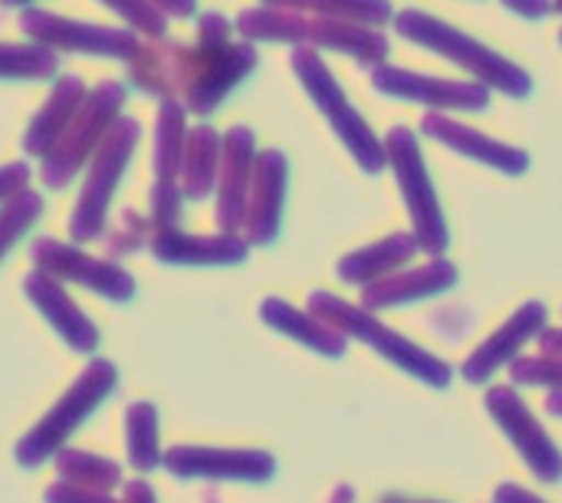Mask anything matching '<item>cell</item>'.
<instances>
[{
  "instance_id": "1",
  "label": "cell",
  "mask_w": 562,
  "mask_h": 503,
  "mask_svg": "<svg viewBox=\"0 0 562 503\" xmlns=\"http://www.w3.org/2000/svg\"><path fill=\"white\" fill-rule=\"evenodd\" d=\"M135 89L151 96H181L188 112L211 115L257 66V49L247 40H234V23L224 13H201L198 43L178 46L151 40L125 63Z\"/></svg>"
},
{
  "instance_id": "2",
  "label": "cell",
  "mask_w": 562,
  "mask_h": 503,
  "mask_svg": "<svg viewBox=\"0 0 562 503\" xmlns=\"http://www.w3.org/2000/svg\"><path fill=\"white\" fill-rule=\"evenodd\" d=\"M392 26L408 43H415L435 56H445L448 63L471 72L477 82H484V86H491L510 99H527L533 92V79L527 69H520L510 56L491 49L487 43H481L477 36L464 33L461 26L441 20V16H431L418 7H408V10H395Z\"/></svg>"
},
{
  "instance_id": "3",
  "label": "cell",
  "mask_w": 562,
  "mask_h": 503,
  "mask_svg": "<svg viewBox=\"0 0 562 503\" xmlns=\"http://www.w3.org/2000/svg\"><path fill=\"white\" fill-rule=\"evenodd\" d=\"M310 313H316L323 323H329L333 329H339L346 339L366 343L372 353H379L382 359H389L392 366H398L412 379H418L425 385H435V389H448L451 385V376L454 372H451L448 362H441L438 356H431L428 349H422L408 336H402L392 326H385L372 310L352 306L342 297H333V293L316 290L310 297Z\"/></svg>"
},
{
  "instance_id": "4",
  "label": "cell",
  "mask_w": 562,
  "mask_h": 503,
  "mask_svg": "<svg viewBox=\"0 0 562 503\" xmlns=\"http://www.w3.org/2000/svg\"><path fill=\"white\" fill-rule=\"evenodd\" d=\"M290 63H293V72H296L300 86L306 89V96L313 99V105L326 115V122L333 125V132L346 145V152L359 161V168L366 175L385 171L389 168L385 138H379L372 132V125L362 119V112L349 102L346 89L339 86V79L333 76V69L323 63L319 49L310 46V43L293 46Z\"/></svg>"
},
{
  "instance_id": "5",
  "label": "cell",
  "mask_w": 562,
  "mask_h": 503,
  "mask_svg": "<svg viewBox=\"0 0 562 503\" xmlns=\"http://www.w3.org/2000/svg\"><path fill=\"white\" fill-rule=\"evenodd\" d=\"M125 99H128V89L115 79H102L99 86H92L86 92V99L76 109V115L69 119L66 132L43 155V168H40L43 188L63 191L89 165V158L95 155V148L105 138L109 125L122 115Z\"/></svg>"
},
{
  "instance_id": "6",
  "label": "cell",
  "mask_w": 562,
  "mask_h": 503,
  "mask_svg": "<svg viewBox=\"0 0 562 503\" xmlns=\"http://www.w3.org/2000/svg\"><path fill=\"white\" fill-rule=\"evenodd\" d=\"M385 155H389V168L395 175V185L402 191L405 211L412 217V234L418 237L422 254L445 257V250L451 244V234H448V221H445L431 171L425 165L418 135L412 128H405V125H395L385 135Z\"/></svg>"
},
{
  "instance_id": "7",
  "label": "cell",
  "mask_w": 562,
  "mask_h": 503,
  "mask_svg": "<svg viewBox=\"0 0 562 503\" xmlns=\"http://www.w3.org/2000/svg\"><path fill=\"white\" fill-rule=\"evenodd\" d=\"M138 138H142V125L138 119L132 115H119L102 145L95 148V155L89 158V175H86V185L79 191V201L72 208V234L79 241H89L102 231L105 224V211H109V201L138 148Z\"/></svg>"
},
{
  "instance_id": "8",
  "label": "cell",
  "mask_w": 562,
  "mask_h": 503,
  "mask_svg": "<svg viewBox=\"0 0 562 503\" xmlns=\"http://www.w3.org/2000/svg\"><path fill=\"white\" fill-rule=\"evenodd\" d=\"M20 30L56 53H89V56H109V59H125V63L142 46V40L128 26L119 30V26H102V23H82V20H69L40 7H23Z\"/></svg>"
},
{
  "instance_id": "9",
  "label": "cell",
  "mask_w": 562,
  "mask_h": 503,
  "mask_svg": "<svg viewBox=\"0 0 562 503\" xmlns=\"http://www.w3.org/2000/svg\"><path fill=\"white\" fill-rule=\"evenodd\" d=\"M372 86L382 96L418 102L435 112H484L491 105V86L477 79H445V76L402 69L392 63L372 66Z\"/></svg>"
},
{
  "instance_id": "10",
  "label": "cell",
  "mask_w": 562,
  "mask_h": 503,
  "mask_svg": "<svg viewBox=\"0 0 562 503\" xmlns=\"http://www.w3.org/2000/svg\"><path fill=\"white\" fill-rule=\"evenodd\" d=\"M487 412L504 428V435L514 441V448L520 451L527 468L543 484H557L562 478V451L553 445V438L543 432L537 415L527 409V402L510 385H497V389L487 392Z\"/></svg>"
},
{
  "instance_id": "11",
  "label": "cell",
  "mask_w": 562,
  "mask_h": 503,
  "mask_svg": "<svg viewBox=\"0 0 562 503\" xmlns=\"http://www.w3.org/2000/svg\"><path fill=\"white\" fill-rule=\"evenodd\" d=\"M422 132L431 142H438L441 148L458 152V155H464L484 168H494L501 175H527V168H530V155L524 148L501 142V138L474 128V125H464V122L451 119L448 112L428 109V115L422 119Z\"/></svg>"
},
{
  "instance_id": "12",
  "label": "cell",
  "mask_w": 562,
  "mask_h": 503,
  "mask_svg": "<svg viewBox=\"0 0 562 503\" xmlns=\"http://www.w3.org/2000/svg\"><path fill=\"white\" fill-rule=\"evenodd\" d=\"M257 165V138L247 125H231L224 132L221 171H217V224L224 234H237L247 214V194Z\"/></svg>"
},
{
  "instance_id": "13",
  "label": "cell",
  "mask_w": 562,
  "mask_h": 503,
  "mask_svg": "<svg viewBox=\"0 0 562 503\" xmlns=\"http://www.w3.org/2000/svg\"><path fill=\"white\" fill-rule=\"evenodd\" d=\"M286 181H290V161L280 148L257 152L254 181L247 194V214L244 231L250 244H270L280 234V217L286 204Z\"/></svg>"
},
{
  "instance_id": "14",
  "label": "cell",
  "mask_w": 562,
  "mask_h": 503,
  "mask_svg": "<svg viewBox=\"0 0 562 503\" xmlns=\"http://www.w3.org/2000/svg\"><path fill=\"white\" fill-rule=\"evenodd\" d=\"M543 329H547V306H543L540 300L524 303L507 323L497 326L494 336H487V339L471 353V359H468L464 369H461L464 379H468L471 385H484L494 372H501L507 362H514L517 353H520L530 339H537Z\"/></svg>"
},
{
  "instance_id": "15",
  "label": "cell",
  "mask_w": 562,
  "mask_h": 503,
  "mask_svg": "<svg viewBox=\"0 0 562 503\" xmlns=\"http://www.w3.org/2000/svg\"><path fill=\"white\" fill-rule=\"evenodd\" d=\"M458 283V267L445 257H431L425 267H402L398 273H389L362 290L366 310H392L405 303H422L431 297L448 293Z\"/></svg>"
},
{
  "instance_id": "16",
  "label": "cell",
  "mask_w": 562,
  "mask_h": 503,
  "mask_svg": "<svg viewBox=\"0 0 562 503\" xmlns=\"http://www.w3.org/2000/svg\"><path fill=\"white\" fill-rule=\"evenodd\" d=\"M310 46L349 56V59H356L359 66H369V69L389 59V36L382 33V26L359 23V20L313 16Z\"/></svg>"
},
{
  "instance_id": "17",
  "label": "cell",
  "mask_w": 562,
  "mask_h": 503,
  "mask_svg": "<svg viewBox=\"0 0 562 503\" xmlns=\"http://www.w3.org/2000/svg\"><path fill=\"white\" fill-rule=\"evenodd\" d=\"M418 237L412 231H395L362 250H352L339 260V280L349 287H369L389 273H398L402 267H408L418 254Z\"/></svg>"
},
{
  "instance_id": "18",
  "label": "cell",
  "mask_w": 562,
  "mask_h": 503,
  "mask_svg": "<svg viewBox=\"0 0 562 503\" xmlns=\"http://www.w3.org/2000/svg\"><path fill=\"white\" fill-rule=\"evenodd\" d=\"M86 86H82V79L79 76H59L56 79V86L49 89V99L43 102V109L33 115V122L26 125V132H23V152L30 155V158H43L53 145H56V138L66 132V125H69V119L76 115V109L82 105V99H86Z\"/></svg>"
},
{
  "instance_id": "19",
  "label": "cell",
  "mask_w": 562,
  "mask_h": 503,
  "mask_svg": "<svg viewBox=\"0 0 562 503\" xmlns=\"http://www.w3.org/2000/svg\"><path fill=\"white\" fill-rule=\"evenodd\" d=\"M221 148H224V135L201 122L188 132V145H184V161H181V191L184 198H207L217 188V171H221Z\"/></svg>"
},
{
  "instance_id": "20",
  "label": "cell",
  "mask_w": 562,
  "mask_h": 503,
  "mask_svg": "<svg viewBox=\"0 0 562 503\" xmlns=\"http://www.w3.org/2000/svg\"><path fill=\"white\" fill-rule=\"evenodd\" d=\"M310 26L313 16L290 10V7H273V3H260L244 10L234 20V30L247 40V43H290V46H303L310 43Z\"/></svg>"
},
{
  "instance_id": "21",
  "label": "cell",
  "mask_w": 562,
  "mask_h": 503,
  "mask_svg": "<svg viewBox=\"0 0 562 503\" xmlns=\"http://www.w3.org/2000/svg\"><path fill=\"white\" fill-rule=\"evenodd\" d=\"M263 320H267L273 329H280V333L300 339L303 346L316 349L319 356L339 359V356L346 353V346H349V339H346L339 329H333L329 323H323L316 313H300V310H293V306L283 303V300H267V303H263Z\"/></svg>"
},
{
  "instance_id": "22",
  "label": "cell",
  "mask_w": 562,
  "mask_h": 503,
  "mask_svg": "<svg viewBox=\"0 0 562 503\" xmlns=\"http://www.w3.org/2000/svg\"><path fill=\"white\" fill-rule=\"evenodd\" d=\"M184 145H188V105L181 99L168 96V99H161V109L155 119V148H151L155 178H161V181L181 178Z\"/></svg>"
},
{
  "instance_id": "23",
  "label": "cell",
  "mask_w": 562,
  "mask_h": 503,
  "mask_svg": "<svg viewBox=\"0 0 562 503\" xmlns=\"http://www.w3.org/2000/svg\"><path fill=\"white\" fill-rule=\"evenodd\" d=\"M155 254L165 260H184V264H237L247 257V241L237 234L221 237H188L165 227L155 237Z\"/></svg>"
},
{
  "instance_id": "24",
  "label": "cell",
  "mask_w": 562,
  "mask_h": 503,
  "mask_svg": "<svg viewBox=\"0 0 562 503\" xmlns=\"http://www.w3.org/2000/svg\"><path fill=\"white\" fill-rule=\"evenodd\" d=\"M273 7H290L310 16H333V20H359V23H392L395 7L392 0H263Z\"/></svg>"
},
{
  "instance_id": "25",
  "label": "cell",
  "mask_w": 562,
  "mask_h": 503,
  "mask_svg": "<svg viewBox=\"0 0 562 503\" xmlns=\"http://www.w3.org/2000/svg\"><path fill=\"white\" fill-rule=\"evenodd\" d=\"M59 69L56 49L43 43H0V79H49Z\"/></svg>"
},
{
  "instance_id": "26",
  "label": "cell",
  "mask_w": 562,
  "mask_h": 503,
  "mask_svg": "<svg viewBox=\"0 0 562 503\" xmlns=\"http://www.w3.org/2000/svg\"><path fill=\"white\" fill-rule=\"evenodd\" d=\"M40 211H43V198L36 191H30V188H23V191H16V194L7 198V204L0 211V257L40 217Z\"/></svg>"
},
{
  "instance_id": "27",
  "label": "cell",
  "mask_w": 562,
  "mask_h": 503,
  "mask_svg": "<svg viewBox=\"0 0 562 503\" xmlns=\"http://www.w3.org/2000/svg\"><path fill=\"white\" fill-rule=\"evenodd\" d=\"M99 3H105L112 13H119L128 23V30H135L148 40L168 36V16L158 7H151L148 0H99Z\"/></svg>"
},
{
  "instance_id": "28",
  "label": "cell",
  "mask_w": 562,
  "mask_h": 503,
  "mask_svg": "<svg viewBox=\"0 0 562 503\" xmlns=\"http://www.w3.org/2000/svg\"><path fill=\"white\" fill-rule=\"evenodd\" d=\"M514 382L520 385H550L562 389V359L560 356H537V359H517L510 366Z\"/></svg>"
},
{
  "instance_id": "29",
  "label": "cell",
  "mask_w": 562,
  "mask_h": 503,
  "mask_svg": "<svg viewBox=\"0 0 562 503\" xmlns=\"http://www.w3.org/2000/svg\"><path fill=\"white\" fill-rule=\"evenodd\" d=\"M181 185L178 181H161L155 178L151 185V224L158 227H171L181 214Z\"/></svg>"
},
{
  "instance_id": "30",
  "label": "cell",
  "mask_w": 562,
  "mask_h": 503,
  "mask_svg": "<svg viewBox=\"0 0 562 503\" xmlns=\"http://www.w3.org/2000/svg\"><path fill=\"white\" fill-rule=\"evenodd\" d=\"M26 181H30V165H26V161L3 165V168H0V201H7L10 194L23 191Z\"/></svg>"
},
{
  "instance_id": "31",
  "label": "cell",
  "mask_w": 562,
  "mask_h": 503,
  "mask_svg": "<svg viewBox=\"0 0 562 503\" xmlns=\"http://www.w3.org/2000/svg\"><path fill=\"white\" fill-rule=\"evenodd\" d=\"M501 3L507 10H514L517 16H524V20H547L557 10L553 0H501Z\"/></svg>"
},
{
  "instance_id": "32",
  "label": "cell",
  "mask_w": 562,
  "mask_h": 503,
  "mask_svg": "<svg viewBox=\"0 0 562 503\" xmlns=\"http://www.w3.org/2000/svg\"><path fill=\"white\" fill-rule=\"evenodd\" d=\"M151 7H158L165 16H194L198 13V0H148Z\"/></svg>"
},
{
  "instance_id": "33",
  "label": "cell",
  "mask_w": 562,
  "mask_h": 503,
  "mask_svg": "<svg viewBox=\"0 0 562 503\" xmlns=\"http://www.w3.org/2000/svg\"><path fill=\"white\" fill-rule=\"evenodd\" d=\"M494 503H543L540 498H533V494H527V491H520L517 484H501L497 488V494H494Z\"/></svg>"
},
{
  "instance_id": "34",
  "label": "cell",
  "mask_w": 562,
  "mask_h": 503,
  "mask_svg": "<svg viewBox=\"0 0 562 503\" xmlns=\"http://www.w3.org/2000/svg\"><path fill=\"white\" fill-rule=\"evenodd\" d=\"M540 353L562 359V329H543L540 333Z\"/></svg>"
},
{
  "instance_id": "35",
  "label": "cell",
  "mask_w": 562,
  "mask_h": 503,
  "mask_svg": "<svg viewBox=\"0 0 562 503\" xmlns=\"http://www.w3.org/2000/svg\"><path fill=\"white\" fill-rule=\"evenodd\" d=\"M547 412H550V415H557V418H562V389L550 392V399H547Z\"/></svg>"
},
{
  "instance_id": "36",
  "label": "cell",
  "mask_w": 562,
  "mask_h": 503,
  "mask_svg": "<svg viewBox=\"0 0 562 503\" xmlns=\"http://www.w3.org/2000/svg\"><path fill=\"white\" fill-rule=\"evenodd\" d=\"M3 7H26V3H33V0H0Z\"/></svg>"
},
{
  "instance_id": "37",
  "label": "cell",
  "mask_w": 562,
  "mask_h": 503,
  "mask_svg": "<svg viewBox=\"0 0 562 503\" xmlns=\"http://www.w3.org/2000/svg\"><path fill=\"white\" fill-rule=\"evenodd\" d=\"M382 503H422V501H402V498H385Z\"/></svg>"
},
{
  "instance_id": "38",
  "label": "cell",
  "mask_w": 562,
  "mask_h": 503,
  "mask_svg": "<svg viewBox=\"0 0 562 503\" xmlns=\"http://www.w3.org/2000/svg\"><path fill=\"white\" fill-rule=\"evenodd\" d=\"M553 3H557V10H560V13H562V0H553Z\"/></svg>"
},
{
  "instance_id": "39",
  "label": "cell",
  "mask_w": 562,
  "mask_h": 503,
  "mask_svg": "<svg viewBox=\"0 0 562 503\" xmlns=\"http://www.w3.org/2000/svg\"><path fill=\"white\" fill-rule=\"evenodd\" d=\"M560 46H562V30H560Z\"/></svg>"
}]
</instances>
